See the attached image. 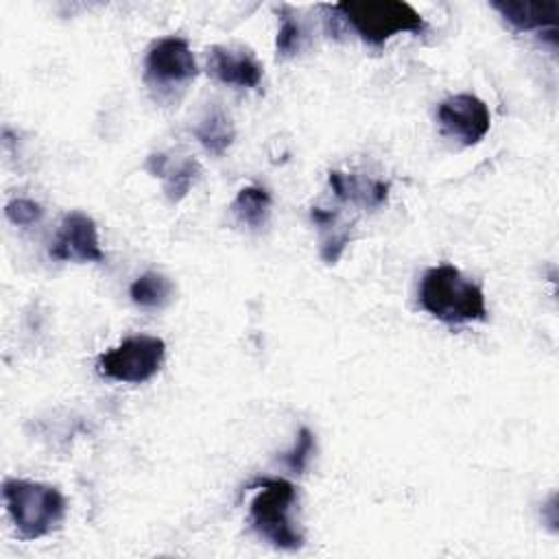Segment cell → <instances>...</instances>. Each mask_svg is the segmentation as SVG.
Here are the masks:
<instances>
[{
  "instance_id": "6da1fadb",
  "label": "cell",
  "mask_w": 559,
  "mask_h": 559,
  "mask_svg": "<svg viewBox=\"0 0 559 559\" xmlns=\"http://www.w3.org/2000/svg\"><path fill=\"white\" fill-rule=\"evenodd\" d=\"M417 299L430 317L448 325L487 319L483 288L452 264L428 269L419 282Z\"/></svg>"
},
{
  "instance_id": "7a4b0ae2",
  "label": "cell",
  "mask_w": 559,
  "mask_h": 559,
  "mask_svg": "<svg viewBox=\"0 0 559 559\" xmlns=\"http://www.w3.org/2000/svg\"><path fill=\"white\" fill-rule=\"evenodd\" d=\"M7 513L22 539L44 537L66 520V498L52 485L7 478L2 483Z\"/></svg>"
},
{
  "instance_id": "3957f363",
  "label": "cell",
  "mask_w": 559,
  "mask_h": 559,
  "mask_svg": "<svg viewBox=\"0 0 559 559\" xmlns=\"http://www.w3.org/2000/svg\"><path fill=\"white\" fill-rule=\"evenodd\" d=\"M365 44L384 46L397 33H424L426 20L402 0H345L328 7Z\"/></svg>"
},
{
  "instance_id": "277c9868",
  "label": "cell",
  "mask_w": 559,
  "mask_h": 559,
  "mask_svg": "<svg viewBox=\"0 0 559 559\" xmlns=\"http://www.w3.org/2000/svg\"><path fill=\"white\" fill-rule=\"evenodd\" d=\"M251 487H260L249 507L253 531L280 550H299L304 533L293 520L297 487L284 478H260Z\"/></svg>"
},
{
  "instance_id": "5b68a950",
  "label": "cell",
  "mask_w": 559,
  "mask_h": 559,
  "mask_svg": "<svg viewBox=\"0 0 559 559\" xmlns=\"http://www.w3.org/2000/svg\"><path fill=\"white\" fill-rule=\"evenodd\" d=\"M166 356V343L159 336L135 334L124 338L114 349L98 356V373L116 382L140 384L151 380Z\"/></svg>"
},
{
  "instance_id": "8992f818",
  "label": "cell",
  "mask_w": 559,
  "mask_h": 559,
  "mask_svg": "<svg viewBox=\"0 0 559 559\" xmlns=\"http://www.w3.org/2000/svg\"><path fill=\"white\" fill-rule=\"evenodd\" d=\"M197 59L183 37H164L155 41L144 59V81L151 90L170 92L197 76Z\"/></svg>"
},
{
  "instance_id": "52a82bcc",
  "label": "cell",
  "mask_w": 559,
  "mask_h": 559,
  "mask_svg": "<svg viewBox=\"0 0 559 559\" xmlns=\"http://www.w3.org/2000/svg\"><path fill=\"white\" fill-rule=\"evenodd\" d=\"M437 120L448 138L459 140L463 146L478 144L491 124V114L485 100L474 94H454L439 103Z\"/></svg>"
},
{
  "instance_id": "ba28073f",
  "label": "cell",
  "mask_w": 559,
  "mask_h": 559,
  "mask_svg": "<svg viewBox=\"0 0 559 559\" xmlns=\"http://www.w3.org/2000/svg\"><path fill=\"white\" fill-rule=\"evenodd\" d=\"M50 255L59 262H103L105 253L94 218L76 210L68 212L52 238Z\"/></svg>"
},
{
  "instance_id": "9c48e42d",
  "label": "cell",
  "mask_w": 559,
  "mask_h": 559,
  "mask_svg": "<svg viewBox=\"0 0 559 559\" xmlns=\"http://www.w3.org/2000/svg\"><path fill=\"white\" fill-rule=\"evenodd\" d=\"M207 70L216 81L225 85L258 87L262 81V66L245 48L212 46L207 55Z\"/></svg>"
},
{
  "instance_id": "30bf717a",
  "label": "cell",
  "mask_w": 559,
  "mask_h": 559,
  "mask_svg": "<svg viewBox=\"0 0 559 559\" xmlns=\"http://www.w3.org/2000/svg\"><path fill=\"white\" fill-rule=\"evenodd\" d=\"M328 183L338 201L358 205L362 210H378L389 199V183L380 179H371L367 175L330 170Z\"/></svg>"
},
{
  "instance_id": "8fae6325",
  "label": "cell",
  "mask_w": 559,
  "mask_h": 559,
  "mask_svg": "<svg viewBox=\"0 0 559 559\" xmlns=\"http://www.w3.org/2000/svg\"><path fill=\"white\" fill-rule=\"evenodd\" d=\"M491 9L518 33L531 31H555L557 24V2H522V0H491Z\"/></svg>"
},
{
  "instance_id": "7c38bea8",
  "label": "cell",
  "mask_w": 559,
  "mask_h": 559,
  "mask_svg": "<svg viewBox=\"0 0 559 559\" xmlns=\"http://www.w3.org/2000/svg\"><path fill=\"white\" fill-rule=\"evenodd\" d=\"M144 168L153 177L164 179V192H166L168 201H173V203L181 201L201 175V166L194 157H183L177 164H173L166 153H153L146 159Z\"/></svg>"
},
{
  "instance_id": "4fadbf2b",
  "label": "cell",
  "mask_w": 559,
  "mask_h": 559,
  "mask_svg": "<svg viewBox=\"0 0 559 559\" xmlns=\"http://www.w3.org/2000/svg\"><path fill=\"white\" fill-rule=\"evenodd\" d=\"M310 218L319 227V253L325 264H336L352 240V225L341 223L338 212L312 207Z\"/></svg>"
},
{
  "instance_id": "5bb4252c",
  "label": "cell",
  "mask_w": 559,
  "mask_h": 559,
  "mask_svg": "<svg viewBox=\"0 0 559 559\" xmlns=\"http://www.w3.org/2000/svg\"><path fill=\"white\" fill-rule=\"evenodd\" d=\"M194 138L207 153L223 155L231 146L236 138V129L229 114L221 105H214L194 127Z\"/></svg>"
},
{
  "instance_id": "9a60e30c",
  "label": "cell",
  "mask_w": 559,
  "mask_h": 559,
  "mask_svg": "<svg viewBox=\"0 0 559 559\" xmlns=\"http://www.w3.org/2000/svg\"><path fill=\"white\" fill-rule=\"evenodd\" d=\"M231 212L238 218V223L251 229H260L269 218L271 197L262 186H245L238 190L231 203Z\"/></svg>"
},
{
  "instance_id": "2e32d148",
  "label": "cell",
  "mask_w": 559,
  "mask_h": 559,
  "mask_svg": "<svg viewBox=\"0 0 559 559\" xmlns=\"http://www.w3.org/2000/svg\"><path fill=\"white\" fill-rule=\"evenodd\" d=\"M129 295L133 299V304L144 306V308H162L168 304L170 295H173V282L155 271H148L144 275H140L131 286H129Z\"/></svg>"
},
{
  "instance_id": "e0dca14e",
  "label": "cell",
  "mask_w": 559,
  "mask_h": 559,
  "mask_svg": "<svg viewBox=\"0 0 559 559\" xmlns=\"http://www.w3.org/2000/svg\"><path fill=\"white\" fill-rule=\"evenodd\" d=\"M277 15H280V28H277V37H275V50H277V57L288 59V57L297 55V50L301 46V37H304L301 24L295 17L293 9L286 4L280 7Z\"/></svg>"
},
{
  "instance_id": "ac0fdd59",
  "label": "cell",
  "mask_w": 559,
  "mask_h": 559,
  "mask_svg": "<svg viewBox=\"0 0 559 559\" xmlns=\"http://www.w3.org/2000/svg\"><path fill=\"white\" fill-rule=\"evenodd\" d=\"M314 435L310 428L301 426L299 432H297V439H295V445L282 454V463L293 472V474H301L308 463H310V456L314 452Z\"/></svg>"
},
{
  "instance_id": "d6986e66",
  "label": "cell",
  "mask_w": 559,
  "mask_h": 559,
  "mask_svg": "<svg viewBox=\"0 0 559 559\" xmlns=\"http://www.w3.org/2000/svg\"><path fill=\"white\" fill-rule=\"evenodd\" d=\"M4 216L13 223V225H20V227H26V225H35L41 221L44 216V210L39 203H35L33 199H13L4 205Z\"/></svg>"
}]
</instances>
